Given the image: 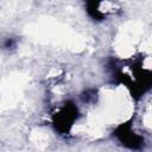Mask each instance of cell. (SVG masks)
<instances>
[{
  "instance_id": "3",
  "label": "cell",
  "mask_w": 152,
  "mask_h": 152,
  "mask_svg": "<svg viewBox=\"0 0 152 152\" xmlns=\"http://www.w3.org/2000/svg\"><path fill=\"white\" fill-rule=\"evenodd\" d=\"M78 118V109L74 102L66 101L53 115V126L61 134H68Z\"/></svg>"
},
{
  "instance_id": "2",
  "label": "cell",
  "mask_w": 152,
  "mask_h": 152,
  "mask_svg": "<svg viewBox=\"0 0 152 152\" xmlns=\"http://www.w3.org/2000/svg\"><path fill=\"white\" fill-rule=\"evenodd\" d=\"M113 137L125 147L131 150H142L145 146V139L142 135H139L133 131L132 122L127 121L120 124L114 131Z\"/></svg>"
},
{
  "instance_id": "4",
  "label": "cell",
  "mask_w": 152,
  "mask_h": 152,
  "mask_svg": "<svg viewBox=\"0 0 152 152\" xmlns=\"http://www.w3.org/2000/svg\"><path fill=\"white\" fill-rule=\"evenodd\" d=\"M103 0H83L87 14L95 21H102L106 19V13L101 10Z\"/></svg>"
},
{
  "instance_id": "5",
  "label": "cell",
  "mask_w": 152,
  "mask_h": 152,
  "mask_svg": "<svg viewBox=\"0 0 152 152\" xmlns=\"http://www.w3.org/2000/svg\"><path fill=\"white\" fill-rule=\"evenodd\" d=\"M15 46V40L13 38H7L4 42V49H12Z\"/></svg>"
},
{
  "instance_id": "1",
  "label": "cell",
  "mask_w": 152,
  "mask_h": 152,
  "mask_svg": "<svg viewBox=\"0 0 152 152\" xmlns=\"http://www.w3.org/2000/svg\"><path fill=\"white\" fill-rule=\"evenodd\" d=\"M113 77L126 86L135 100H139L146 91L152 89V70L135 64L131 65V74H126L121 69H113Z\"/></svg>"
}]
</instances>
